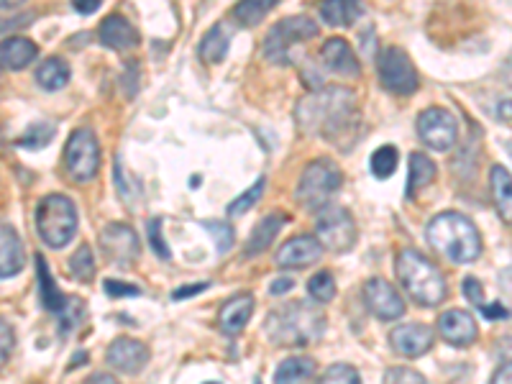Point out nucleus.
Returning <instances> with one entry per match:
<instances>
[{"instance_id":"nucleus-9","label":"nucleus","mask_w":512,"mask_h":384,"mask_svg":"<svg viewBox=\"0 0 512 384\" xmlns=\"http://www.w3.org/2000/svg\"><path fill=\"white\" fill-rule=\"evenodd\" d=\"M64 167L77 182H90L100 169V144L90 128H77L64 146Z\"/></svg>"},{"instance_id":"nucleus-49","label":"nucleus","mask_w":512,"mask_h":384,"mask_svg":"<svg viewBox=\"0 0 512 384\" xmlns=\"http://www.w3.org/2000/svg\"><path fill=\"white\" fill-rule=\"evenodd\" d=\"M21 21H31V16H18V18H13V21H0V31H6L8 24H11V29L13 26H24Z\"/></svg>"},{"instance_id":"nucleus-11","label":"nucleus","mask_w":512,"mask_h":384,"mask_svg":"<svg viewBox=\"0 0 512 384\" xmlns=\"http://www.w3.org/2000/svg\"><path fill=\"white\" fill-rule=\"evenodd\" d=\"M36 267H39L41 300H44L49 313H54L59 318V328H62V333H70L72 328L80 323L85 303H82L80 297H64L62 292L57 290V282L52 280V274H49L44 256H36Z\"/></svg>"},{"instance_id":"nucleus-28","label":"nucleus","mask_w":512,"mask_h":384,"mask_svg":"<svg viewBox=\"0 0 512 384\" xmlns=\"http://www.w3.org/2000/svg\"><path fill=\"white\" fill-rule=\"evenodd\" d=\"M408 198H413L415 192L423 190L433 182L436 177V162L431 157H425V154L415 152L410 154V167H408Z\"/></svg>"},{"instance_id":"nucleus-32","label":"nucleus","mask_w":512,"mask_h":384,"mask_svg":"<svg viewBox=\"0 0 512 384\" xmlns=\"http://www.w3.org/2000/svg\"><path fill=\"white\" fill-rule=\"evenodd\" d=\"M397 149L392 144H384L379 146L377 152L372 154V175L377 180H387V177L395 175L397 169Z\"/></svg>"},{"instance_id":"nucleus-18","label":"nucleus","mask_w":512,"mask_h":384,"mask_svg":"<svg viewBox=\"0 0 512 384\" xmlns=\"http://www.w3.org/2000/svg\"><path fill=\"white\" fill-rule=\"evenodd\" d=\"M320 254H323V249L315 241V236H295V239L285 241L282 249L277 251V264L287 269L313 267V264H318Z\"/></svg>"},{"instance_id":"nucleus-2","label":"nucleus","mask_w":512,"mask_h":384,"mask_svg":"<svg viewBox=\"0 0 512 384\" xmlns=\"http://www.w3.org/2000/svg\"><path fill=\"white\" fill-rule=\"evenodd\" d=\"M267 338L277 346H308L326 333V313L315 305L295 300V303H285L277 310L267 315L264 323Z\"/></svg>"},{"instance_id":"nucleus-39","label":"nucleus","mask_w":512,"mask_h":384,"mask_svg":"<svg viewBox=\"0 0 512 384\" xmlns=\"http://www.w3.org/2000/svg\"><path fill=\"white\" fill-rule=\"evenodd\" d=\"M205 228H208L210 233H213V239H218V251H223L226 254L228 249H231L233 244V231L226 226V223H205Z\"/></svg>"},{"instance_id":"nucleus-24","label":"nucleus","mask_w":512,"mask_h":384,"mask_svg":"<svg viewBox=\"0 0 512 384\" xmlns=\"http://www.w3.org/2000/svg\"><path fill=\"white\" fill-rule=\"evenodd\" d=\"M315 359L310 356H290L274 372V384H310L315 377Z\"/></svg>"},{"instance_id":"nucleus-25","label":"nucleus","mask_w":512,"mask_h":384,"mask_svg":"<svg viewBox=\"0 0 512 384\" xmlns=\"http://www.w3.org/2000/svg\"><path fill=\"white\" fill-rule=\"evenodd\" d=\"M287 223V216L285 213H277V216H267L264 218L259 226L254 228V233L249 236V241H246V256H256L262 254V251H267L269 246L274 244V239L280 236L282 226Z\"/></svg>"},{"instance_id":"nucleus-33","label":"nucleus","mask_w":512,"mask_h":384,"mask_svg":"<svg viewBox=\"0 0 512 384\" xmlns=\"http://www.w3.org/2000/svg\"><path fill=\"white\" fill-rule=\"evenodd\" d=\"M70 274L77 282H90L95 277V259L90 246H80L70 259Z\"/></svg>"},{"instance_id":"nucleus-21","label":"nucleus","mask_w":512,"mask_h":384,"mask_svg":"<svg viewBox=\"0 0 512 384\" xmlns=\"http://www.w3.org/2000/svg\"><path fill=\"white\" fill-rule=\"evenodd\" d=\"M26 264L24 244L13 226H0V280L16 277Z\"/></svg>"},{"instance_id":"nucleus-20","label":"nucleus","mask_w":512,"mask_h":384,"mask_svg":"<svg viewBox=\"0 0 512 384\" xmlns=\"http://www.w3.org/2000/svg\"><path fill=\"white\" fill-rule=\"evenodd\" d=\"M254 305L256 300L249 292H241V295L231 297V300L221 308V313H218V328H221L228 338L239 336L246 328V323H249L251 313H254Z\"/></svg>"},{"instance_id":"nucleus-37","label":"nucleus","mask_w":512,"mask_h":384,"mask_svg":"<svg viewBox=\"0 0 512 384\" xmlns=\"http://www.w3.org/2000/svg\"><path fill=\"white\" fill-rule=\"evenodd\" d=\"M318 384H361V377L349 364H333L320 374Z\"/></svg>"},{"instance_id":"nucleus-4","label":"nucleus","mask_w":512,"mask_h":384,"mask_svg":"<svg viewBox=\"0 0 512 384\" xmlns=\"http://www.w3.org/2000/svg\"><path fill=\"white\" fill-rule=\"evenodd\" d=\"M395 272L400 285L405 287V292H408L418 305L436 308V305H441L448 297L446 277H443L441 269H438L431 259H425L420 251H400Z\"/></svg>"},{"instance_id":"nucleus-19","label":"nucleus","mask_w":512,"mask_h":384,"mask_svg":"<svg viewBox=\"0 0 512 384\" xmlns=\"http://www.w3.org/2000/svg\"><path fill=\"white\" fill-rule=\"evenodd\" d=\"M320 59L326 64V70L336 72L338 77H359L361 64L356 59L354 49L349 47L346 39H328L320 49Z\"/></svg>"},{"instance_id":"nucleus-41","label":"nucleus","mask_w":512,"mask_h":384,"mask_svg":"<svg viewBox=\"0 0 512 384\" xmlns=\"http://www.w3.org/2000/svg\"><path fill=\"white\" fill-rule=\"evenodd\" d=\"M105 292L111 297H139L141 290L136 285H126V282L118 280H105Z\"/></svg>"},{"instance_id":"nucleus-15","label":"nucleus","mask_w":512,"mask_h":384,"mask_svg":"<svg viewBox=\"0 0 512 384\" xmlns=\"http://www.w3.org/2000/svg\"><path fill=\"white\" fill-rule=\"evenodd\" d=\"M433 331L425 323H405V326H397L390 333L392 349L400 356H408V359H418V356L428 354L433 349Z\"/></svg>"},{"instance_id":"nucleus-30","label":"nucleus","mask_w":512,"mask_h":384,"mask_svg":"<svg viewBox=\"0 0 512 384\" xmlns=\"http://www.w3.org/2000/svg\"><path fill=\"white\" fill-rule=\"evenodd\" d=\"M492 195H495V205L500 210V216L505 218V223H510V172L502 164L492 167Z\"/></svg>"},{"instance_id":"nucleus-31","label":"nucleus","mask_w":512,"mask_h":384,"mask_svg":"<svg viewBox=\"0 0 512 384\" xmlns=\"http://www.w3.org/2000/svg\"><path fill=\"white\" fill-rule=\"evenodd\" d=\"M274 6H277V0H246V3H239V6L233 8V16L239 18L241 26H254L259 24Z\"/></svg>"},{"instance_id":"nucleus-3","label":"nucleus","mask_w":512,"mask_h":384,"mask_svg":"<svg viewBox=\"0 0 512 384\" xmlns=\"http://www.w3.org/2000/svg\"><path fill=\"white\" fill-rule=\"evenodd\" d=\"M428 244L454 264H469L482 254V236L477 226L461 213H441L428 223Z\"/></svg>"},{"instance_id":"nucleus-36","label":"nucleus","mask_w":512,"mask_h":384,"mask_svg":"<svg viewBox=\"0 0 512 384\" xmlns=\"http://www.w3.org/2000/svg\"><path fill=\"white\" fill-rule=\"evenodd\" d=\"M54 139V128L49 123H34L26 128V134L18 139V146L24 149H44Z\"/></svg>"},{"instance_id":"nucleus-38","label":"nucleus","mask_w":512,"mask_h":384,"mask_svg":"<svg viewBox=\"0 0 512 384\" xmlns=\"http://www.w3.org/2000/svg\"><path fill=\"white\" fill-rule=\"evenodd\" d=\"M382 384H428V379L423 377L420 372L410 367H395L390 372L384 374V382Z\"/></svg>"},{"instance_id":"nucleus-40","label":"nucleus","mask_w":512,"mask_h":384,"mask_svg":"<svg viewBox=\"0 0 512 384\" xmlns=\"http://www.w3.org/2000/svg\"><path fill=\"white\" fill-rule=\"evenodd\" d=\"M13 344H16V338H13V328L8 326L6 320L0 318V367L6 364L8 356H11Z\"/></svg>"},{"instance_id":"nucleus-34","label":"nucleus","mask_w":512,"mask_h":384,"mask_svg":"<svg viewBox=\"0 0 512 384\" xmlns=\"http://www.w3.org/2000/svg\"><path fill=\"white\" fill-rule=\"evenodd\" d=\"M264 185H267V180H264V177H259V180H256L254 185H251L249 190L241 195V198H236L231 205H228V216L239 218V216H244V213H249V210L259 203V198L264 195Z\"/></svg>"},{"instance_id":"nucleus-45","label":"nucleus","mask_w":512,"mask_h":384,"mask_svg":"<svg viewBox=\"0 0 512 384\" xmlns=\"http://www.w3.org/2000/svg\"><path fill=\"white\" fill-rule=\"evenodd\" d=\"M489 384H512V374H510V361H505L495 374H492V382Z\"/></svg>"},{"instance_id":"nucleus-22","label":"nucleus","mask_w":512,"mask_h":384,"mask_svg":"<svg viewBox=\"0 0 512 384\" xmlns=\"http://www.w3.org/2000/svg\"><path fill=\"white\" fill-rule=\"evenodd\" d=\"M36 57H39V47L26 36H11V39L0 41V67L3 70H26Z\"/></svg>"},{"instance_id":"nucleus-8","label":"nucleus","mask_w":512,"mask_h":384,"mask_svg":"<svg viewBox=\"0 0 512 384\" xmlns=\"http://www.w3.org/2000/svg\"><path fill=\"white\" fill-rule=\"evenodd\" d=\"M313 36H318V24H313L308 16L285 18L264 36V57L274 64H290V47Z\"/></svg>"},{"instance_id":"nucleus-1","label":"nucleus","mask_w":512,"mask_h":384,"mask_svg":"<svg viewBox=\"0 0 512 384\" xmlns=\"http://www.w3.org/2000/svg\"><path fill=\"white\" fill-rule=\"evenodd\" d=\"M295 121L305 136L326 141H351L359 131V105L356 95L346 88H320L297 103Z\"/></svg>"},{"instance_id":"nucleus-7","label":"nucleus","mask_w":512,"mask_h":384,"mask_svg":"<svg viewBox=\"0 0 512 384\" xmlns=\"http://www.w3.org/2000/svg\"><path fill=\"white\" fill-rule=\"evenodd\" d=\"M356 239H359V231H356V221L349 210L341 205H326L320 210L318 221H315V241L320 244V249L344 254V251L354 249Z\"/></svg>"},{"instance_id":"nucleus-23","label":"nucleus","mask_w":512,"mask_h":384,"mask_svg":"<svg viewBox=\"0 0 512 384\" xmlns=\"http://www.w3.org/2000/svg\"><path fill=\"white\" fill-rule=\"evenodd\" d=\"M100 41H103L108 49L126 52V49L139 44V34H136L134 26L128 24V18L113 13V16H108L103 24H100Z\"/></svg>"},{"instance_id":"nucleus-26","label":"nucleus","mask_w":512,"mask_h":384,"mask_svg":"<svg viewBox=\"0 0 512 384\" xmlns=\"http://www.w3.org/2000/svg\"><path fill=\"white\" fill-rule=\"evenodd\" d=\"M228 44H231V29L226 24H216L213 29H208V34L200 41V59L205 64H218L226 59Z\"/></svg>"},{"instance_id":"nucleus-17","label":"nucleus","mask_w":512,"mask_h":384,"mask_svg":"<svg viewBox=\"0 0 512 384\" xmlns=\"http://www.w3.org/2000/svg\"><path fill=\"white\" fill-rule=\"evenodd\" d=\"M438 331H441L443 341L451 346H472L477 341V320L466 310H446L438 318Z\"/></svg>"},{"instance_id":"nucleus-10","label":"nucleus","mask_w":512,"mask_h":384,"mask_svg":"<svg viewBox=\"0 0 512 384\" xmlns=\"http://www.w3.org/2000/svg\"><path fill=\"white\" fill-rule=\"evenodd\" d=\"M377 75L384 90L395 95H413L420 88V77L408 54L397 47H387L377 57Z\"/></svg>"},{"instance_id":"nucleus-43","label":"nucleus","mask_w":512,"mask_h":384,"mask_svg":"<svg viewBox=\"0 0 512 384\" xmlns=\"http://www.w3.org/2000/svg\"><path fill=\"white\" fill-rule=\"evenodd\" d=\"M149 239H152V246L157 249V254L162 256V259H169L167 244L162 241V221H159V218L149 223Z\"/></svg>"},{"instance_id":"nucleus-47","label":"nucleus","mask_w":512,"mask_h":384,"mask_svg":"<svg viewBox=\"0 0 512 384\" xmlns=\"http://www.w3.org/2000/svg\"><path fill=\"white\" fill-rule=\"evenodd\" d=\"M292 287H295V282L290 280V277H280V280H274L272 282V295H285L287 290H292Z\"/></svg>"},{"instance_id":"nucleus-42","label":"nucleus","mask_w":512,"mask_h":384,"mask_svg":"<svg viewBox=\"0 0 512 384\" xmlns=\"http://www.w3.org/2000/svg\"><path fill=\"white\" fill-rule=\"evenodd\" d=\"M464 295L469 297V303L477 305V308H482L484 305V287L482 282L474 280V277H466L464 280Z\"/></svg>"},{"instance_id":"nucleus-6","label":"nucleus","mask_w":512,"mask_h":384,"mask_svg":"<svg viewBox=\"0 0 512 384\" xmlns=\"http://www.w3.org/2000/svg\"><path fill=\"white\" fill-rule=\"evenodd\" d=\"M341 182H344V175L331 159H315L305 167L303 177L297 182V203L305 210H323L331 205V198L338 192Z\"/></svg>"},{"instance_id":"nucleus-50","label":"nucleus","mask_w":512,"mask_h":384,"mask_svg":"<svg viewBox=\"0 0 512 384\" xmlns=\"http://www.w3.org/2000/svg\"><path fill=\"white\" fill-rule=\"evenodd\" d=\"M256 384H262V382H259V379H256Z\"/></svg>"},{"instance_id":"nucleus-14","label":"nucleus","mask_w":512,"mask_h":384,"mask_svg":"<svg viewBox=\"0 0 512 384\" xmlns=\"http://www.w3.org/2000/svg\"><path fill=\"white\" fill-rule=\"evenodd\" d=\"M364 303H367V308L379 320H397L405 315V300H402V295L390 282L382 280V277H372L364 285Z\"/></svg>"},{"instance_id":"nucleus-12","label":"nucleus","mask_w":512,"mask_h":384,"mask_svg":"<svg viewBox=\"0 0 512 384\" xmlns=\"http://www.w3.org/2000/svg\"><path fill=\"white\" fill-rule=\"evenodd\" d=\"M418 136L433 152H448L459 139V121L446 108H428L418 116Z\"/></svg>"},{"instance_id":"nucleus-35","label":"nucleus","mask_w":512,"mask_h":384,"mask_svg":"<svg viewBox=\"0 0 512 384\" xmlns=\"http://www.w3.org/2000/svg\"><path fill=\"white\" fill-rule=\"evenodd\" d=\"M308 292L315 303H331L336 297V280H333L331 272H318L310 277Z\"/></svg>"},{"instance_id":"nucleus-51","label":"nucleus","mask_w":512,"mask_h":384,"mask_svg":"<svg viewBox=\"0 0 512 384\" xmlns=\"http://www.w3.org/2000/svg\"><path fill=\"white\" fill-rule=\"evenodd\" d=\"M208 384H216V382H208Z\"/></svg>"},{"instance_id":"nucleus-13","label":"nucleus","mask_w":512,"mask_h":384,"mask_svg":"<svg viewBox=\"0 0 512 384\" xmlns=\"http://www.w3.org/2000/svg\"><path fill=\"white\" fill-rule=\"evenodd\" d=\"M100 246H103L105 256L111 262L121 264V267H128L139 259V236L134 233V228H128L126 223H111L105 226L103 233H100Z\"/></svg>"},{"instance_id":"nucleus-29","label":"nucleus","mask_w":512,"mask_h":384,"mask_svg":"<svg viewBox=\"0 0 512 384\" xmlns=\"http://www.w3.org/2000/svg\"><path fill=\"white\" fill-rule=\"evenodd\" d=\"M36 82H39L44 90H62L67 82H70V67L67 62L59 57L47 59L44 64H39L36 70Z\"/></svg>"},{"instance_id":"nucleus-5","label":"nucleus","mask_w":512,"mask_h":384,"mask_svg":"<svg viewBox=\"0 0 512 384\" xmlns=\"http://www.w3.org/2000/svg\"><path fill=\"white\" fill-rule=\"evenodd\" d=\"M36 231L52 249H62L77 233V208L64 195H47L36 208Z\"/></svg>"},{"instance_id":"nucleus-48","label":"nucleus","mask_w":512,"mask_h":384,"mask_svg":"<svg viewBox=\"0 0 512 384\" xmlns=\"http://www.w3.org/2000/svg\"><path fill=\"white\" fill-rule=\"evenodd\" d=\"M82 384H121V382H118V379L113 377V374L100 372V374H90V377L85 379V382H82Z\"/></svg>"},{"instance_id":"nucleus-44","label":"nucleus","mask_w":512,"mask_h":384,"mask_svg":"<svg viewBox=\"0 0 512 384\" xmlns=\"http://www.w3.org/2000/svg\"><path fill=\"white\" fill-rule=\"evenodd\" d=\"M203 290H208V282H200V285H187V287H180L177 292H172V300H185V297H192V295H200Z\"/></svg>"},{"instance_id":"nucleus-16","label":"nucleus","mask_w":512,"mask_h":384,"mask_svg":"<svg viewBox=\"0 0 512 384\" xmlns=\"http://www.w3.org/2000/svg\"><path fill=\"white\" fill-rule=\"evenodd\" d=\"M105 361L123 374H139L149 364V349H146V344L136 341V338L121 336L108 346Z\"/></svg>"},{"instance_id":"nucleus-46","label":"nucleus","mask_w":512,"mask_h":384,"mask_svg":"<svg viewBox=\"0 0 512 384\" xmlns=\"http://www.w3.org/2000/svg\"><path fill=\"white\" fill-rule=\"evenodd\" d=\"M72 6H75L77 13H85V16H88V13L98 11L100 0H77V3H72Z\"/></svg>"},{"instance_id":"nucleus-27","label":"nucleus","mask_w":512,"mask_h":384,"mask_svg":"<svg viewBox=\"0 0 512 384\" xmlns=\"http://www.w3.org/2000/svg\"><path fill=\"white\" fill-rule=\"evenodd\" d=\"M361 13H364V8L354 3V0H328V3L320 6V18L328 26H344V29L354 24Z\"/></svg>"}]
</instances>
